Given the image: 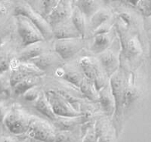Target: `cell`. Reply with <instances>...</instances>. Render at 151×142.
<instances>
[{"label":"cell","mask_w":151,"mask_h":142,"mask_svg":"<svg viewBox=\"0 0 151 142\" xmlns=\"http://www.w3.org/2000/svg\"><path fill=\"white\" fill-rule=\"evenodd\" d=\"M116 32L120 40V58L133 61L143 53L142 44L138 34L129 32V27H126L120 22L117 23Z\"/></svg>","instance_id":"cell-1"},{"label":"cell","mask_w":151,"mask_h":142,"mask_svg":"<svg viewBox=\"0 0 151 142\" xmlns=\"http://www.w3.org/2000/svg\"><path fill=\"white\" fill-rule=\"evenodd\" d=\"M33 118V115H29L18 104H14L9 109L3 122L10 133L19 136L27 133Z\"/></svg>","instance_id":"cell-2"},{"label":"cell","mask_w":151,"mask_h":142,"mask_svg":"<svg viewBox=\"0 0 151 142\" xmlns=\"http://www.w3.org/2000/svg\"><path fill=\"white\" fill-rule=\"evenodd\" d=\"M16 25L22 41V48L41 43L45 40L43 34L41 32L39 28L27 17L23 15H16Z\"/></svg>","instance_id":"cell-3"},{"label":"cell","mask_w":151,"mask_h":142,"mask_svg":"<svg viewBox=\"0 0 151 142\" xmlns=\"http://www.w3.org/2000/svg\"><path fill=\"white\" fill-rule=\"evenodd\" d=\"M48 99L54 113L59 118H77L82 113L72 107L71 103L58 91L47 90L44 92Z\"/></svg>","instance_id":"cell-4"},{"label":"cell","mask_w":151,"mask_h":142,"mask_svg":"<svg viewBox=\"0 0 151 142\" xmlns=\"http://www.w3.org/2000/svg\"><path fill=\"white\" fill-rule=\"evenodd\" d=\"M109 79V84L116 101V111L113 116L114 120L116 122L120 123L124 115V92L126 80L124 72L121 71L120 68L111 76Z\"/></svg>","instance_id":"cell-5"},{"label":"cell","mask_w":151,"mask_h":142,"mask_svg":"<svg viewBox=\"0 0 151 142\" xmlns=\"http://www.w3.org/2000/svg\"><path fill=\"white\" fill-rule=\"evenodd\" d=\"M44 71L39 70L30 62H23L20 60L11 61L10 74H9V83L10 86L14 88L16 85L25 78L31 76H40L42 77Z\"/></svg>","instance_id":"cell-6"},{"label":"cell","mask_w":151,"mask_h":142,"mask_svg":"<svg viewBox=\"0 0 151 142\" xmlns=\"http://www.w3.org/2000/svg\"><path fill=\"white\" fill-rule=\"evenodd\" d=\"M27 135L30 138L43 142H61L62 140L56 130L48 121L39 117L33 118Z\"/></svg>","instance_id":"cell-7"},{"label":"cell","mask_w":151,"mask_h":142,"mask_svg":"<svg viewBox=\"0 0 151 142\" xmlns=\"http://www.w3.org/2000/svg\"><path fill=\"white\" fill-rule=\"evenodd\" d=\"M14 16L23 15L29 18L39 28L41 32L44 36L45 39H50L53 37V28L47 20V18L40 13L32 9L30 6L24 3L22 4H18L14 9Z\"/></svg>","instance_id":"cell-8"},{"label":"cell","mask_w":151,"mask_h":142,"mask_svg":"<svg viewBox=\"0 0 151 142\" xmlns=\"http://www.w3.org/2000/svg\"><path fill=\"white\" fill-rule=\"evenodd\" d=\"M80 67L85 76L93 81L98 92L106 86V73L98 61L91 58L84 57L81 59Z\"/></svg>","instance_id":"cell-9"},{"label":"cell","mask_w":151,"mask_h":142,"mask_svg":"<svg viewBox=\"0 0 151 142\" xmlns=\"http://www.w3.org/2000/svg\"><path fill=\"white\" fill-rule=\"evenodd\" d=\"M74 3L72 0H60L52 13L47 17V20L53 28L61 23L67 22L71 18Z\"/></svg>","instance_id":"cell-10"},{"label":"cell","mask_w":151,"mask_h":142,"mask_svg":"<svg viewBox=\"0 0 151 142\" xmlns=\"http://www.w3.org/2000/svg\"><path fill=\"white\" fill-rule=\"evenodd\" d=\"M81 39L82 38L56 40L54 43L55 52L63 60H69L81 49Z\"/></svg>","instance_id":"cell-11"},{"label":"cell","mask_w":151,"mask_h":142,"mask_svg":"<svg viewBox=\"0 0 151 142\" xmlns=\"http://www.w3.org/2000/svg\"><path fill=\"white\" fill-rule=\"evenodd\" d=\"M98 62L109 78L120 69V55L117 56L110 49H107L106 51L98 54Z\"/></svg>","instance_id":"cell-12"},{"label":"cell","mask_w":151,"mask_h":142,"mask_svg":"<svg viewBox=\"0 0 151 142\" xmlns=\"http://www.w3.org/2000/svg\"><path fill=\"white\" fill-rule=\"evenodd\" d=\"M99 102L104 112L108 116H113L116 111V101L111 92L110 84L99 91Z\"/></svg>","instance_id":"cell-13"},{"label":"cell","mask_w":151,"mask_h":142,"mask_svg":"<svg viewBox=\"0 0 151 142\" xmlns=\"http://www.w3.org/2000/svg\"><path fill=\"white\" fill-rule=\"evenodd\" d=\"M53 37L56 40L71 39V38H82L81 36L74 27L71 21L61 23L53 27Z\"/></svg>","instance_id":"cell-14"},{"label":"cell","mask_w":151,"mask_h":142,"mask_svg":"<svg viewBox=\"0 0 151 142\" xmlns=\"http://www.w3.org/2000/svg\"><path fill=\"white\" fill-rule=\"evenodd\" d=\"M140 90L134 83V79L125 81L124 92V109L129 108L137 102L140 97Z\"/></svg>","instance_id":"cell-15"},{"label":"cell","mask_w":151,"mask_h":142,"mask_svg":"<svg viewBox=\"0 0 151 142\" xmlns=\"http://www.w3.org/2000/svg\"><path fill=\"white\" fill-rule=\"evenodd\" d=\"M113 37L111 31L107 33H102L94 36V40L91 45V50L96 53H101L109 49L113 42Z\"/></svg>","instance_id":"cell-16"},{"label":"cell","mask_w":151,"mask_h":142,"mask_svg":"<svg viewBox=\"0 0 151 142\" xmlns=\"http://www.w3.org/2000/svg\"><path fill=\"white\" fill-rule=\"evenodd\" d=\"M35 108L37 109V111H39L41 114L45 115L50 120H57L58 118H59L54 113L53 109L45 93H41L39 98L35 102Z\"/></svg>","instance_id":"cell-17"},{"label":"cell","mask_w":151,"mask_h":142,"mask_svg":"<svg viewBox=\"0 0 151 142\" xmlns=\"http://www.w3.org/2000/svg\"><path fill=\"white\" fill-rule=\"evenodd\" d=\"M42 43V42L28 46L27 48H24V50L20 54L18 60L23 61V62H30L32 59L37 58L42 54L44 53V48L41 45Z\"/></svg>","instance_id":"cell-18"},{"label":"cell","mask_w":151,"mask_h":142,"mask_svg":"<svg viewBox=\"0 0 151 142\" xmlns=\"http://www.w3.org/2000/svg\"><path fill=\"white\" fill-rule=\"evenodd\" d=\"M86 16L80 9L74 5L71 16V21L74 27L77 29L82 38H84L86 32Z\"/></svg>","instance_id":"cell-19"},{"label":"cell","mask_w":151,"mask_h":142,"mask_svg":"<svg viewBox=\"0 0 151 142\" xmlns=\"http://www.w3.org/2000/svg\"><path fill=\"white\" fill-rule=\"evenodd\" d=\"M40 76H31L21 81L13 88L14 95L17 97L23 96L28 90L37 86L40 81Z\"/></svg>","instance_id":"cell-20"},{"label":"cell","mask_w":151,"mask_h":142,"mask_svg":"<svg viewBox=\"0 0 151 142\" xmlns=\"http://www.w3.org/2000/svg\"><path fill=\"white\" fill-rule=\"evenodd\" d=\"M80 90L81 93L86 98L92 102H99V92L96 87L94 82L89 78L84 76L83 81L80 86Z\"/></svg>","instance_id":"cell-21"},{"label":"cell","mask_w":151,"mask_h":142,"mask_svg":"<svg viewBox=\"0 0 151 142\" xmlns=\"http://www.w3.org/2000/svg\"><path fill=\"white\" fill-rule=\"evenodd\" d=\"M74 5L80 9L86 18H91L100 9L96 0H77Z\"/></svg>","instance_id":"cell-22"},{"label":"cell","mask_w":151,"mask_h":142,"mask_svg":"<svg viewBox=\"0 0 151 142\" xmlns=\"http://www.w3.org/2000/svg\"><path fill=\"white\" fill-rule=\"evenodd\" d=\"M111 18L110 13L105 9H99L91 18H90V28L93 32L96 28L101 26L104 23L109 22Z\"/></svg>","instance_id":"cell-23"},{"label":"cell","mask_w":151,"mask_h":142,"mask_svg":"<svg viewBox=\"0 0 151 142\" xmlns=\"http://www.w3.org/2000/svg\"><path fill=\"white\" fill-rule=\"evenodd\" d=\"M30 62H32L39 70L44 71L52 65L53 58H52V56L51 54L44 53L42 54L39 57L31 60Z\"/></svg>","instance_id":"cell-24"},{"label":"cell","mask_w":151,"mask_h":142,"mask_svg":"<svg viewBox=\"0 0 151 142\" xmlns=\"http://www.w3.org/2000/svg\"><path fill=\"white\" fill-rule=\"evenodd\" d=\"M62 77L68 82H70L71 84L79 88L83 81L84 76H81L80 73L76 71H67L62 75Z\"/></svg>","instance_id":"cell-25"},{"label":"cell","mask_w":151,"mask_h":142,"mask_svg":"<svg viewBox=\"0 0 151 142\" xmlns=\"http://www.w3.org/2000/svg\"><path fill=\"white\" fill-rule=\"evenodd\" d=\"M136 9L144 18L151 17V0H140Z\"/></svg>","instance_id":"cell-26"},{"label":"cell","mask_w":151,"mask_h":142,"mask_svg":"<svg viewBox=\"0 0 151 142\" xmlns=\"http://www.w3.org/2000/svg\"><path fill=\"white\" fill-rule=\"evenodd\" d=\"M59 1L60 0H42V15L45 18H47L49 14L52 13V11L58 5Z\"/></svg>","instance_id":"cell-27"},{"label":"cell","mask_w":151,"mask_h":142,"mask_svg":"<svg viewBox=\"0 0 151 142\" xmlns=\"http://www.w3.org/2000/svg\"><path fill=\"white\" fill-rule=\"evenodd\" d=\"M41 92H39V90L37 88V86H35L28 90L22 97L24 98V100H26L27 102H36L39 98Z\"/></svg>","instance_id":"cell-28"},{"label":"cell","mask_w":151,"mask_h":142,"mask_svg":"<svg viewBox=\"0 0 151 142\" xmlns=\"http://www.w3.org/2000/svg\"><path fill=\"white\" fill-rule=\"evenodd\" d=\"M99 139H100V137L98 136V135L96 134L93 127V128L87 130L86 134L85 135L82 142H98Z\"/></svg>","instance_id":"cell-29"},{"label":"cell","mask_w":151,"mask_h":142,"mask_svg":"<svg viewBox=\"0 0 151 142\" xmlns=\"http://www.w3.org/2000/svg\"><path fill=\"white\" fill-rule=\"evenodd\" d=\"M119 20L120 21V22L124 25L126 27H129L130 25H131V23H132V16L129 14V13H127V12H123V13H121L119 15Z\"/></svg>","instance_id":"cell-30"},{"label":"cell","mask_w":151,"mask_h":142,"mask_svg":"<svg viewBox=\"0 0 151 142\" xmlns=\"http://www.w3.org/2000/svg\"><path fill=\"white\" fill-rule=\"evenodd\" d=\"M112 27H113V25H111L109 22H106V23H104V24H102L101 26H100V27L96 28L92 32V35L94 37V36L98 35V34H102V33L110 32L111 31V29H112Z\"/></svg>","instance_id":"cell-31"},{"label":"cell","mask_w":151,"mask_h":142,"mask_svg":"<svg viewBox=\"0 0 151 142\" xmlns=\"http://www.w3.org/2000/svg\"><path fill=\"white\" fill-rule=\"evenodd\" d=\"M24 4H26L28 6H30L32 9L36 10L39 13V11H42V0H22Z\"/></svg>","instance_id":"cell-32"},{"label":"cell","mask_w":151,"mask_h":142,"mask_svg":"<svg viewBox=\"0 0 151 142\" xmlns=\"http://www.w3.org/2000/svg\"><path fill=\"white\" fill-rule=\"evenodd\" d=\"M1 71L2 72H4V71H8L9 69H10V67H11V61H9L7 60L6 58H1Z\"/></svg>","instance_id":"cell-33"},{"label":"cell","mask_w":151,"mask_h":142,"mask_svg":"<svg viewBox=\"0 0 151 142\" xmlns=\"http://www.w3.org/2000/svg\"><path fill=\"white\" fill-rule=\"evenodd\" d=\"M145 27L148 36L151 39V17L145 18Z\"/></svg>","instance_id":"cell-34"},{"label":"cell","mask_w":151,"mask_h":142,"mask_svg":"<svg viewBox=\"0 0 151 142\" xmlns=\"http://www.w3.org/2000/svg\"><path fill=\"white\" fill-rule=\"evenodd\" d=\"M98 142H112V140H111V136L107 132V133L103 135L99 139V141Z\"/></svg>","instance_id":"cell-35"},{"label":"cell","mask_w":151,"mask_h":142,"mask_svg":"<svg viewBox=\"0 0 151 142\" xmlns=\"http://www.w3.org/2000/svg\"><path fill=\"white\" fill-rule=\"evenodd\" d=\"M126 4H128L130 6H132L134 8H136L137 7L138 4L139 3L140 0H124Z\"/></svg>","instance_id":"cell-36"},{"label":"cell","mask_w":151,"mask_h":142,"mask_svg":"<svg viewBox=\"0 0 151 142\" xmlns=\"http://www.w3.org/2000/svg\"><path fill=\"white\" fill-rule=\"evenodd\" d=\"M1 142H19L18 140L14 139L13 137H9V136H5V137L1 138Z\"/></svg>","instance_id":"cell-37"},{"label":"cell","mask_w":151,"mask_h":142,"mask_svg":"<svg viewBox=\"0 0 151 142\" xmlns=\"http://www.w3.org/2000/svg\"><path fill=\"white\" fill-rule=\"evenodd\" d=\"M107 3H116V2H120V3H125L124 0H103Z\"/></svg>","instance_id":"cell-38"},{"label":"cell","mask_w":151,"mask_h":142,"mask_svg":"<svg viewBox=\"0 0 151 142\" xmlns=\"http://www.w3.org/2000/svg\"><path fill=\"white\" fill-rule=\"evenodd\" d=\"M149 56L151 60V39H150L149 41Z\"/></svg>","instance_id":"cell-39"},{"label":"cell","mask_w":151,"mask_h":142,"mask_svg":"<svg viewBox=\"0 0 151 142\" xmlns=\"http://www.w3.org/2000/svg\"><path fill=\"white\" fill-rule=\"evenodd\" d=\"M30 142H43V141H38V140H35V139H32L31 138V141Z\"/></svg>","instance_id":"cell-40"},{"label":"cell","mask_w":151,"mask_h":142,"mask_svg":"<svg viewBox=\"0 0 151 142\" xmlns=\"http://www.w3.org/2000/svg\"><path fill=\"white\" fill-rule=\"evenodd\" d=\"M72 1H73V3H74V4H75V3L77 1V0H72Z\"/></svg>","instance_id":"cell-41"}]
</instances>
